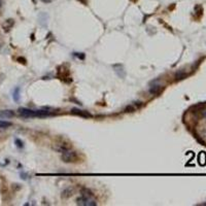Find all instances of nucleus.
I'll return each mask as SVG.
<instances>
[{
	"label": "nucleus",
	"instance_id": "6",
	"mask_svg": "<svg viewBox=\"0 0 206 206\" xmlns=\"http://www.w3.org/2000/svg\"><path fill=\"white\" fill-rule=\"evenodd\" d=\"M15 115L13 111L11 110H2L0 111V117H13Z\"/></svg>",
	"mask_w": 206,
	"mask_h": 206
},
{
	"label": "nucleus",
	"instance_id": "9",
	"mask_svg": "<svg viewBox=\"0 0 206 206\" xmlns=\"http://www.w3.org/2000/svg\"><path fill=\"white\" fill-rule=\"evenodd\" d=\"M199 163H200V165H205V163H206V154L204 152H202L201 154L199 155Z\"/></svg>",
	"mask_w": 206,
	"mask_h": 206
},
{
	"label": "nucleus",
	"instance_id": "10",
	"mask_svg": "<svg viewBox=\"0 0 206 206\" xmlns=\"http://www.w3.org/2000/svg\"><path fill=\"white\" fill-rule=\"evenodd\" d=\"M19 88H17V89L15 90V93H13V100H15V101H19Z\"/></svg>",
	"mask_w": 206,
	"mask_h": 206
},
{
	"label": "nucleus",
	"instance_id": "5",
	"mask_svg": "<svg viewBox=\"0 0 206 206\" xmlns=\"http://www.w3.org/2000/svg\"><path fill=\"white\" fill-rule=\"evenodd\" d=\"M13 20H11V19H9V20H6L4 23H3V25H2V27H3V29H4V31H8L9 29L13 27Z\"/></svg>",
	"mask_w": 206,
	"mask_h": 206
},
{
	"label": "nucleus",
	"instance_id": "7",
	"mask_svg": "<svg viewBox=\"0 0 206 206\" xmlns=\"http://www.w3.org/2000/svg\"><path fill=\"white\" fill-rule=\"evenodd\" d=\"M72 113L74 115H82V117H91L89 112L87 111H84V110H79V109H72Z\"/></svg>",
	"mask_w": 206,
	"mask_h": 206
},
{
	"label": "nucleus",
	"instance_id": "8",
	"mask_svg": "<svg viewBox=\"0 0 206 206\" xmlns=\"http://www.w3.org/2000/svg\"><path fill=\"white\" fill-rule=\"evenodd\" d=\"M11 126V123L6 122V121H1V120H0V129H6V128H9Z\"/></svg>",
	"mask_w": 206,
	"mask_h": 206
},
{
	"label": "nucleus",
	"instance_id": "4",
	"mask_svg": "<svg viewBox=\"0 0 206 206\" xmlns=\"http://www.w3.org/2000/svg\"><path fill=\"white\" fill-rule=\"evenodd\" d=\"M161 89H162V87H161L160 85L154 84V86H152V87L150 88V93L153 94V95H156V94H159V93H160Z\"/></svg>",
	"mask_w": 206,
	"mask_h": 206
},
{
	"label": "nucleus",
	"instance_id": "3",
	"mask_svg": "<svg viewBox=\"0 0 206 206\" xmlns=\"http://www.w3.org/2000/svg\"><path fill=\"white\" fill-rule=\"evenodd\" d=\"M60 152L62 153V160L64 161V162H74V161L77 160V155H76V153L72 152V150H70L68 148H62L60 150Z\"/></svg>",
	"mask_w": 206,
	"mask_h": 206
},
{
	"label": "nucleus",
	"instance_id": "2",
	"mask_svg": "<svg viewBox=\"0 0 206 206\" xmlns=\"http://www.w3.org/2000/svg\"><path fill=\"white\" fill-rule=\"evenodd\" d=\"M76 203L78 205H86V206H95L97 205V202L93 198L92 194L90 193L88 190H82V196L79 198H77Z\"/></svg>",
	"mask_w": 206,
	"mask_h": 206
},
{
	"label": "nucleus",
	"instance_id": "1",
	"mask_svg": "<svg viewBox=\"0 0 206 206\" xmlns=\"http://www.w3.org/2000/svg\"><path fill=\"white\" fill-rule=\"evenodd\" d=\"M19 115L23 117H44L52 115L49 110H33L28 108H20Z\"/></svg>",
	"mask_w": 206,
	"mask_h": 206
},
{
	"label": "nucleus",
	"instance_id": "13",
	"mask_svg": "<svg viewBox=\"0 0 206 206\" xmlns=\"http://www.w3.org/2000/svg\"><path fill=\"white\" fill-rule=\"evenodd\" d=\"M0 5H1V0H0Z\"/></svg>",
	"mask_w": 206,
	"mask_h": 206
},
{
	"label": "nucleus",
	"instance_id": "12",
	"mask_svg": "<svg viewBox=\"0 0 206 206\" xmlns=\"http://www.w3.org/2000/svg\"><path fill=\"white\" fill-rule=\"evenodd\" d=\"M80 2H82V3H85L86 2V0H79Z\"/></svg>",
	"mask_w": 206,
	"mask_h": 206
},
{
	"label": "nucleus",
	"instance_id": "11",
	"mask_svg": "<svg viewBox=\"0 0 206 206\" xmlns=\"http://www.w3.org/2000/svg\"><path fill=\"white\" fill-rule=\"evenodd\" d=\"M15 143H17V146H19V148H23V143L21 142L19 139H15Z\"/></svg>",
	"mask_w": 206,
	"mask_h": 206
},
{
	"label": "nucleus",
	"instance_id": "14",
	"mask_svg": "<svg viewBox=\"0 0 206 206\" xmlns=\"http://www.w3.org/2000/svg\"><path fill=\"white\" fill-rule=\"evenodd\" d=\"M132 1H136V0H132Z\"/></svg>",
	"mask_w": 206,
	"mask_h": 206
}]
</instances>
